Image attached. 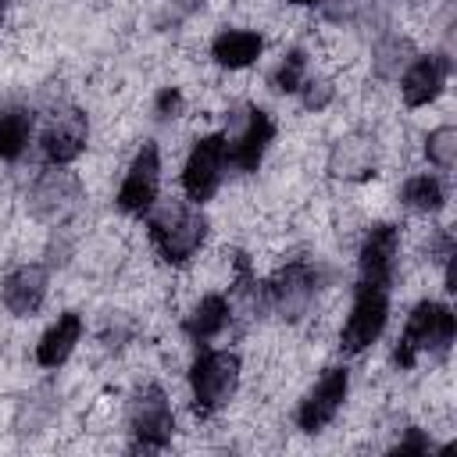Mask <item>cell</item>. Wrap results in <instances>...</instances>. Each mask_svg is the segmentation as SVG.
<instances>
[{"instance_id":"6da1fadb","label":"cell","mask_w":457,"mask_h":457,"mask_svg":"<svg viewBox=\"0 0 457 457\" xmlns=\"http://www.w3.org/2000/svg\"><path fill=\"white\" fill-rule=\"evenodd\" d=\"M453 311L446 303H436V300H421L411 318H407V328L400 336V346L393 353V361L400 368H411L418 361V353H432V357H443L453 343Z\"/></svg>"},{"instance_id":"7a4b0ae2","label":"cell","mask_w":457,"mask_h":457,"mask_svg":"<svg viewBox=\"0 0 457 457\" xmlns=\"http://www.w3.org/2000/svg\"><path fill=\"white\" fill-rule=\"evenodd\" d=\"M204 236H207V218H204L200 204L196 207H189V204H164L150 218V239L161 250V257L171 261V264L189 261L200 250Z\"/></svg>"},{"instance_id":"3957f363","label":"cell","mask_w":457,"mask_h":457,"mask_svg":"<svg viewBox=\"0 0 457 457\" xmlns=\"http://www.w3.org/2000/svg\"><path fill=\"white\" fill-rule=\"evenodd\" d=\"M239 386V357L228 350H204L193 361L189 371V389H193V411L200 418L214 414L218 407L228 403V396Z\"/></svg>"},{"instance_id":"277c9868","label":"cell","mask_w":457,"mask_h":457,"mask_svg":"<svg viewBox=\"0 0 457 457\" xmlns=\"http://www.w3.org/2000/svg\"><path fill=\"white\" fill-rule=\"evenodd\" d=\"M386 318H389V286H375V282H361L357 286V296H353V311L343 325V350L346 353H361L368 350L382 328H386Z\"/></svg>"},{"instance_id":"5b68a950","label":"cell","mask_w":457,"mask_h":457,"mask_svg":"<svg viewBox=\"0 0 457 457\" xmlns=\"http://www.w3.org/2000/svg\"><path fill=\"white\" fill-rule=\"evenodd\" d=\"M129 425H132L136 446H143V450H164L171 443L175 418H171V407H168V396L161 386H139L132 393Z\"/></svg>"},{"instance_id":"8992f818","label":"cell","mask_w":457,"mask_h":457,"mask_svg":"<svg viewBox=\"0 0 457 457\" xmlns=\"http://www.w3.org/2000/svg\"><path fill=\"white\" fill-rule=\"evenodd\" d=\"M225 157H228V139L221 132L204 136L193 146V154L186 161V171H182V189L193 204H204L218 193L221 175H225Z\"/></svg>"},{"instance_id":"52a82bcc","label":"cell","mask_w":457,"mask_h":457,"mask_svg":"<svg viewBox=\"0 0 457 457\" xmlns=\"http://www.w3.org/2000/svg\"><path fill=\"white\" fill-rule=\"evenodd\" d=\"M346 389H350L346 368H328V371L318 378V386L303 396V403H300V411H296V425H300L303 432L325 428V425L336 418V411L343 407Z\"/></svg>"},{"instance_id":"ba28073f","label":"cell","mask_w":457,"mask_h":457,"mask_svg":"<svg viewBox=\"0 0 457 457\" xmlns=\"http://www.w3.org/2000/svg\"><path fill=\"white\" fill-rule=\"evenodd\" d=\"M157 186H161V157L154 143H143V150L136 154L121 189H118V207L129 214H143L154 207L157 200Z\"/></svg>"},{"instance_id":"9c48e42d","label":"cell","mask_w":457,"mask_h":457,"mask_svg":"<svg viewBox=\"0 0 457 457\" xmlns=\"http://www.w3.org/2000/svg\"><path fill=\"white\" fill-rule=\"evenodd\" d=\"M268 300H271V307H275L286 321L303 318L307 307H311V300H314V271H311L303 261L286 264V268L271 278V286H268Z\"/></svg>"},{"instance_id":"30bf717a","label":"cell","mask_w":457,"mask_h":457,"mask_svg":"<svg viewBox=\"0 0 457 457\" xmlns=\"http://www.w3.org/2000/svg\"><path fill=\"white\" fill-rule=\"evenodd\" d=\"M450 79V57L446 54H428V57H418L407 64L403 79H400V89H403V104L407 107H425L432 104L443 86Z\"/></svg>"},{"instance_id":"8fae6325","label":"cell","mask_w":457,"mask_h":457,"mask_svg":"<svg viewBox=\"0 0 457 457\" xmlns=\"http://www.w3.org/2000/svg\"><path fill=\"white\" fill-rule=\"evenodd\" d=\"M86 136H89V121L79 107H68L61 114L50 118L46 132H43V154L54 161V164H68L82 154L86 146Z\"/></svg>"},{"instance_id":"7c38bea8","label":"cell","mask_w":457,"mask_h":457,"mask_svg":"<svg viewBox=\"0 0 457 457\" xmlns=\"http://www.w3.org/2000/svg\"><path fill=\"white\" fill-rule=\"evenodd\" d=\"M396 250H400V228L396 225H375L361 246V282L389 286L393 268H396Z\"/></svg>"},{"instance_id":"4fadbf2b","label":"cell","mask_w":457,"mask_h":457,"mask_svg":"<svg viewBox=\"0 0 457 457\" xmlns=\"http://www.w3.org/2000/svg\"><path fill=\"white\" fill-rule=\"evenodd\" d=\"M79 200V179L71 171H46L36 186H32V196H29V207L36 218L43 221H57L64 218Z\"/></svg>"},{"instance_id":"5bb4252c","label":"cell","mask_w":457,"mask_h":457,"mask_svg":"<svg viewBox=\"0 0 457 457\" xmlns=\"http://www.w3.org/2000/svg\"><path fill=\"white\" fill-rule=\"evenodd\" d=\"M271 136H275L271 118H268L264 111L250 107V111H246V118H243L239 136H236V139H232V146H228V161H232L239 171H257V164H261V157H264V150H268Z\"/></svg>"},{"instance_id":"9a60e30c","label":"cell","mask_w":457,"mask_h":457,"mask_svg":"<svg viewBox=\"0 0 457 457\" xmlns=\"http://www.w3.org/2000/svg\"><path fill=\"white\" fill-rule=\"evenodd\" d=\"M46 300V271L39 264H21L4 278V303L11 314H36Z\"/></svg>"},{"instance_id":"2e32d148","label":"cell","mask_w":457,"mask_h":457,"mask_svg":"<svg viewBox=\"0 0 457 457\" xmlns=\"http://www.w3.org/2000/svg\"><path fill=\"white\" fill-rule=\"evenodd\" d=\"M82 339V318L79 314H61L46 332H43V339H39V346H36V361L43 364V368H61L68 357H71V350H75V343Z\"/></svg>"},{"instance_id":"e0dca14e","label":"cell","mask_w":457,"mask_h":457,"mask_svg":"<svg viewBox=\"0 0 457 457\" xmlns=\"http://www.w3.org/2000/svg\"><path fill=\"white\" fill-rule=\"evenodd\" d=\"M261 36L250 32V29H225L218 32V39L211 43V57L221 64V68H246L257 61L261 54Z\"/></svg>"},{"instance_id":"ac0fdd59","label":"cell","mask_w":457,"mask_h":457,"mask_svg":"<svg viewBox=\"0 0 457 457\" xmlns=\"http://www.w3.org/2000/svg\"><path fill=\"white\" fill-rule=\"evenodd\" d=\"M332 175L339 179H368L375 171V146L364 136H346L336 143L332 157H328Z\"/></svg>"},{"instance_id":"d6986e66","label":"cell","mask_w":457,"mask_h":457,"mask_svg":"<svg viewBox=\"0 0 457 457\" xmlns=\"http://www.w3.org/2000/svg\"><path fill=\"white\" fill-rule=\"evenodd\" d=\"M228 318H232L228 300L218 296V293H211V296H204V300L193 307V314L186 318V332L204 343V339H214V336L228 325Z\"/></svg>"},{"instance_id":"ffe728a7","label":"cell","mask_w":457,"mask_h":457,"mask_svg":"<svg viewBox=\"0 0 457 457\" xmlns=\"http://www.w3.org/2000/svg\"><path fill=\"white\" fill-rule=\"evenodd\" d=\"M443 200H446V193H443V182L436 175H414V179L403 182V204L411 211L432 214V211L443 207Z\"/></svg>"},{"instance_id":"44dd1931","label":"cell","mask_w":457,"mask_h":457,"mask_svg":"<svg viewBox=\"0 0 457 457\" xmlns=\"http://www.w3.org/2000/svg\"><path fill=\"white\" fill-rule=\"evenodd\" d=\"M29 136H32V114H29V111L18 107V111L0 114V157L14 161V157L25 150Z\"/></svg>"},{"instance_id":"7402d4cb","label":"cell","mask_w":457,"mask_h":457,"mask_svg":"<svg viewBox=\"0 0 457 457\" xmlns=\"http://www.w3.org/2000/svg\"><path fill=\"white\" fill-rule=\"evenodd\" d=\"M411 57H414L411 39H403V36H389V39L378 43V50H375V71H378L382 79H400V71H407Z\"/></svg>"},{"instance_id":"603a6c76","label":"cell","mask_w":457,"mask_h":457,"mask_svg":"<svg viewBox=\"0 0 457 457\" xmlns=\"http://www.w3.org/2000/svg\"><path fill=\"white\" fill-rule=\"evenodd\" d=\"M425 154H428V161H432L436 168L450 171L453 161H457V129L443 125V129L428 132V139H425Z\"/></svg>"},{"instance_id":"cb8c5ba5","label":"cell","mask_w":457,"mask_h":457,"mask_svg":"<svg viewBox=\"0 0 457 457\" xmlns=\"http://www.w3.org/2000/svg\"><path fill=\"white\" fill-rule=\"evenodd\" d=\"M303 71H307V54H303V50H289L286 61H282L278 71H275V89L296 93V89L303 86Z\"/></svg>"},{"instance_id":"d4e9b609","label":"cell","mask_w":457,"mask_h":457,"mask_svg":"<svg viewBox=\"0 0 457 457\" xmlns=\"http://www.w3.org/2000/svg\"><path fill=\"white\" fill-rule=\"evenodd\" d=\"M300 89H303V107H307V111H321V107H328V100H332V82H325V79H311V82H303Z\"/></svg>"},{"instance_id":"484cf974","label":"cell","mask_w":457,"mask_h":457,"mask_svg":"<svg viewBox=\"0 0 457 457\" xmlns=\"http://www.w3.org/2000/svg\"><path fill=\"white\" fill-rule=\"evenodd\" d=\"M182 111V93L179 89H161L157 93V118H175Z\"/></svg>"},{"instance_id":"4316f807","label":"cell","mask_w":457,"mask_h":457,"mask_svg":"<svg viewBox=\"0 0 457 457\" xmlns=\"http://www.w3.org/2000/svg\"><path fill=\"white\" fill-rule=\"evenodd\" d=\"M428 450H432V439L418 428H407V439L396 443V453H428Z\"/></svg>"},{"instance_id":"83f0119b","label":"cell","mask_w":457,"mask_h":457,"mask_svg":"<svg viewBox=\"0 0 457 457\" xmlns=\"http://www.w3.org/2000/svg\"><path fill=\"white\" fill-rule=\"evenodd\" d=\"M293 4H318V0H293Z\"/></svg>"}]
</instances>
